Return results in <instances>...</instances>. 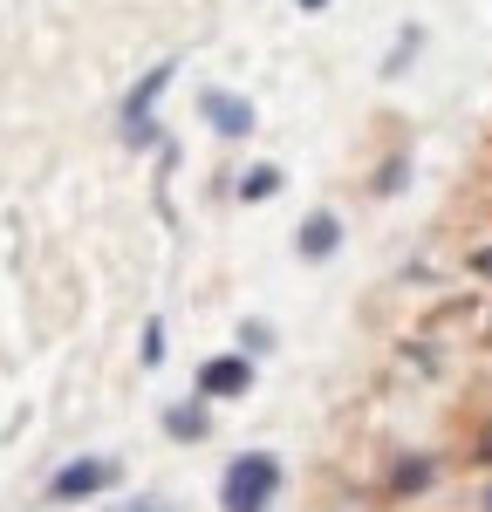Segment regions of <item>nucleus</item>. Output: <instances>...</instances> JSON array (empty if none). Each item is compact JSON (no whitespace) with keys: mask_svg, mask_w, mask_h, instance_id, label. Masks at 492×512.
Listing matches in <instances>:
<instances>
[{"mask_svg":"<svg viewBox=\"0 0 492 512\" xmlns=\"http://www.w3.org/2000/svg\"><path fill=\"white\" fill-rule=\"evenodd\" d=\"M253 390V362L246 355H212L199 369V396L212 403V396H246Z\"/></svg>","mask_w":492,"mask_h":512,"instance_id":"20e7f679","label":"nucleus"},{"mask_svg":"<svg viewBox=\"0 0 492 512\" xmlns=\"http://www.w3.org/2000/svg\"><path fill=\"white\" fill-rule=\"evenodd\" d=\"M164 82H171V62H158L151 76H144L137 89H130V103H123V130H130L137 144H144V117H151V103L164 96Z\"/></svg>","mask_w":492,"mask_h":512,"instance_id":"39448f33","label":"nucleus"},{"mask_svg":"<svg viewBox=\"0 0 492 512\" xmlns=\"http://www.w3.org/2000/svg\"><path fill=\"white\" fill-rule=\"evenodd\" d=\"M117 485V465L110 458H69L62 472L48 478V499L55 506H82V499H96V492H110Z\"/></svg>","mask_w":492,"mask_h":512,"instance_id":"f03ea898","label":"nucleus"},{"mask_svg":"<svg viewBox=\"0 0 492 512\" xmlns=\"http://www.w3.org/2000/svg\"><path fill=\"white\" fill-rule=\"evenodd\" d=\"M301 7H308V14H322V7H328V0H301Z\"/></svg>","mask_w":492,"mask_h":512,"instance_id":"9d476101","label":"nucleus"},{"mask_svg":"<svg viewBox=\"0 0 492 512\" xmlns=\"http://www.w3.org/2000/svg\"><path fill=\"white\" fill-rule=\"evenodd\" d=\"M199 117L212 123L219 137H233V144H240V137H253V103H246V96H233V89H205V96H199Z\"/></svg>","mask_w":492,"mask_h":512,"instance_id":"7ed1b4c3","label":"nucleus"},{"mask_svg":"<svg viewBox=\"0 0 492 512\" xmlns=\"http://www.w3.org/2000/svg\"><path fill=\"white\" fill-rule=\"evenodd\" d=\"M267 192H281V171H274V164H260V171H246V178H240V198H253V205H260Z\"/></svg>","mask_w":492,"mask_h":512,"instance_id":"6e6552de","label":"nucleus"},{"mask_svg":"<svg viewBox=\"0 0 492 512\" xmlns=\"http://www.w3.org/2000/svg\"><path fill=\"white\" fill-rule=\"evenodd\" d=\"M164 431L178 437V444H199L205 437V396L199 403H171V410H164Z\"/></svg>","mask_w":492,"mask_h":512,"instance_id":"0eeeda50","label":"nucleus"},{"mask_svg":"<svg viewBox=\"0 0 492 512\" xmlns=\"http://www.w3.org/2000/svg\"><path fill=\"white\" fill-rule=\"evenodd\" d=\"M158 355H164V328L151 321V328H144V362H158Z\"/></svg>","mask_w":492,"mask_h":512,"instance_id":"1a4fd4ad","label":"nucleus"},{"mask_svg":"<svg viewBox=\"0 0 492 512\" xmlns=\"http://www.w3.org/2000/svg\"><path fill=\"white\" fill-rule=\"evenodd\" d=\"M274 492H281V458H267V451H240L219 478V506L226 512H267Z\"/></svg>","mask_w":492,"mask_h":512,"instance_id":"f257e3e1","label":"nucleus"},{"mask_svg":"<svg viewBox=\"0 0 492 512\" xmlns=\"http://www.w3.org/2000/svg\"><path fill=\"white\" fill-rule=\"evenodd\" d=\"M294 246H301V260H328V253L342 246V219H335V212H308Z\"/></svg>","mask_w":492,"mask_h":512,"instance_id":"423d86ee","label":"nucleus"}]
</instances>
